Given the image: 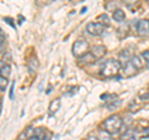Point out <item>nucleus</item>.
<instances>
[{
	"instance_id": "obj_1",
	"label": "nucleus",
	"mask_w": 149,
	"mask_h": 140,
	"mask_svg": "<svg viewBox=\"0 0 149 140\" xmlns=\"http://www.w3.org/2000/svg\"><path fill=\"white\" fill-rule=\"evenodd\" d=\"M122 64L117 60L111 58L108 61H106L103 67L101 69V76L104 78H116L118 76V73L120 72Z\"/></svg>"
},
{
	"instance_id": "obj_2",
	"label": "nucleus",
	"mask_w": 149,
	"mask_h": 140,
	"mask_svg": "<svg viewBox=\"0 0 149 140\" xmlns=\"http://www.w3.org/2000/svg\"><path fill=\"white\" fill-rule=\"evenodd\" d=\"M122 125H123V120H122V118H120L118 114H113V115L108 116V118H107L104 122L102 123V127H103V129L106 130V132H108L111 135L119 133Z\"/></svg>"
},
{
	"instance_id": "obj_3",
	"label": "nucleus",
	"mask_w": 149,
	"mask_h": 140,
	"mask_svg": "<svg viewBox=\"0 0 149 140\" xmlns=\"http://www.w3.org/2000/svg\"><path fill=\"white\" fill-rule=\"evenodd\" d=\"M88 49H90V46H88V42L86 40H77V41H74V44L72 45V55L74 57L80 58L83 55L90 52Z\"/></svg>"
},
{
	"instance_id": "obj_4",
	"label": "nucleus",
	"mask_w": 149,
	"mask_h": 140,
	"mask_svg": "<svg viewBox=\"0 0 149 140\" xmlns=\"http://www.w3.org/2000/svg\"><path fill=\"white\" fill-rule=\"evenodd\" d=\"M86 30L90 35L92 36H101L102 34L104 32V26L101 25L100 22H90V24H87L86 26Z\"/></svg>"
},
{
	"instance_id": "obj_5",
	"label": "nucleus",
	"mask_w": 149,
	"mask_h": 140,
	"mask_svg": "<svg viewBox=\"0 0 149 140\" xmlns=\"http://www.w3.org/2000/svg\"><path fill=\"white\" fill-rule=\"evenodd\" d=\"M137 34L142 37H147L149 35V20H138L137 22Z\"/></svg>"
},
{
	"instance_id": "obj_6",
	"label": "nucleus",
	"mask_w": 149,
	"mask_h": 140,
	"mask_svg": "<svg viewBox=\"0 0 149 140\" xmlns=\"http://www.w3.org/2000/svg\"><path fill=\"white\" fill-rule=\"evenodd\" d=\"M120 71H122L123 77H132V76H134V74L137 73L138 69L134 67V64L132 62L128 61V62L124 63V66H123V68H120Z\"/></svg>"
},
{
	"instance_id": "obj_7",
	"label": "nucleus",
	"mask_w": 149,
	"mask_h": 140,
	"mask_svg": "<svg viewBox=\"0 0 149 140\" xmlns=\"http://www.w3.org/2000/svg\"><path fill=\"white\" fill-rule=\"evenodd\" d=\"M90 52L93 55V57H95L96 60H100L106 55V47L103 45H95L91 49Z\"/></svg>"
},
{
	"instance_id": "obj_8",
	"label": "nucleus",
	"mask_w": 149,
	"mask_h": 140,
	"mask_svg": "<svg viewBox=\"0 0 149 140\" xmlns=\"http://www.w3.org/2000/svg\"><path fill=\"white\" fill-rule=\"evenodd\" d=\"M138 139H139V135L133 129H128L127 132H124V134L120 135V140H138Z\"/></svg>"
},
{
	"instance_id": "obj_9",
	"label": "nucleus",
	"mask_w": 149,
	"mask_h": 140,
	"mask_svg": "<svg viewBox=\"0 0 149 140\" xmlns=\"http://www.w3.org/2000/svg\"><path fill=\"white\" fill-rule=\"evenodd\" d=\"M37 68H39V61H37V57L36 56H31V57L27 60V69L34 73L37 71Z\"/></svg>"
},
{
	"instance_id": "obj_10",
	"label": "nucleus",
	"mask_w": 149,
	"mask_h": 140,
	"mask_svg": "<svg viewBox=\"0 0 149 140\" xmlns=\"http://www.w3.org/2000/svg\"><path fill=\"white\" fill-rule=\"evenodd\" d=\"M60 108H61V100L57 98V99H55V100H52L50 103V105H49V114L50 115L56 114L60 110Z\"/></svg>"
},
{
	"instance_id": "obj_11",
	"label": "nucleus",
	"mask_w": 149,
	"mask_h": 140,
	"mask_svg": "<svg viewBox=\"0 0 149 140\" xmlns=\"http://www.w3.org/2000/svg\"><path fill=\"white\" fill-rule=\"evenodd\" d=\"M130 62H132L134 64V67H136L137 69H142L146 64H144V61L142 60L141 56H137V55H133L132 58H130Z\"/></svg>"
},
{
	"instance_id": "obj_12",
	"label": "nucleus",
	"mask_w": 149,
	"mask_h": 140,
	"mask_svg": "<svg viewBox=\"0 0 149 140\" xmlns=\"http://www.w3.org/2000/svg\"><path fill=\"white\" fill-rule=\"evenodd\" d=\"M113 20L119 22V24L125 20V14H124V11L122 10V9H116V10L113 11Z\"/></svg>"
},
{
	"instance_id": "obj_13",
	"label": "nucleus",
	"mask_w": 149,
	"mask_h": 140,
	"mask_svg": "<svg viewBox=\"0 0 149 140\" xmlns=\"http://www.w3.org/2000/svg\"><path fill=\"white\" fill-rule=\"evenodd\" d=\"M97 22H100L101 25H103L104 27H108L111 25V21H109V17L107 14H101V15L97 16Z\"/></svg>"
},
{
	"instance_id": "obj_14",
	"label": "nucleus",
	"mask_w": 149,
	"mask_h": 140,
	"mask_svg": "<svg viewBox=\"0 0 149 140\" xmlns=\"http://www.w3.org/2000/svg\"><path fill=\"white\" fill-rule=\"evenodd\" d=\"M11 74V67L9 66L8 63H4L1 67H0V76L9 78V76Z\"/></svg>"
},
{
	"instance_id": "obj_15",
	"label": "nucleus",
	"mask_w": 149,
	"mask_h": 140,
	"mask_svg": "<svg viewBox=\"0 0 149 140\" xmlns=\"http://www.w3.org/2000/svg\"><path fill=\"white\" fill-rule=\"evenodd\" d=\"M132 56H133V55L130 53L128 50H122V51H120V53H119V60H120L122 62H124V63H125V62L130 61Z\"/></svg>"
},
{
	"instance_id": "obj_16",
	"label": "nucleus",
	"mask_w": 149,
	"mask_h": 140,
	"mask_svg": "<svg viewBox=\"0 0 149 140\" xmlns=\"http://www.w3.org/2000/svg\"><path fill=\"white\" fill-rule=\"evenodd\" d=\"M80 61H81L82 63L87 64V63H92V62H95V61H96V58L93 57V55H92L91 52H87L86 55H83L82 57H80Z\"/></svg>"
},
{
	"instance_id": "obj_17",
	"label": "nucleus",
	"mask_w": 149,
	"mask_h": 140,
	"mask_svg": "<svg viewBox=\"0 0 149 140\" xmlns=\"http://www.w3.org/2000/svg\"><path fill=\"white\" fill-rule=\"evenodd\" d=\"M98 140H112V135L108 133V132H106L104 129H101L98 130Z\"/></svg>"
},
{
	"instance_id": "obj_18",
	"label": "nucleus",
	"mask_w": 149,
	"mask_h": 140,
	"mask_svg": "<svg viewBox=\"0 0 149 140\" xmlns=\"http://www.w3.org/2000/svg\"><path fill=\"white\" fill-rule=\"evenodd\" d=\"M5 41H6L5 35L0 31V55H1L4 52V50H5Z\"/></svg>"
},
{
	"instance_id": "obj_19",
	"label": "nucleus",
	"mask_w": 149,
	"mask_h": 140,
	"mask_svg": "<svg viewBox=\"0 0 149 140\" xmlns=\"http://www.w3.org/2000/svg\"><path fill=\"white\" fill-rule=\"evenodd\" d=\"M141 57H142V60L144 61V64H146V66L149 68V50H147V51H144V52H142Z\"/></svg>"
},
{
	"instance_id": "obj_20",
	"label": "nucleus",
	"mask_w": 149,
	"mask_h": 140,
	"mask_svg": "<svg viewBox=\"0 0 149 140\" xmlns=\"http://www.w3.org/2000/svg\"><path fill=\"white\" fill-rule=\"evenodd\" d=\"M8 83H9L8 78L3 77V76H0V91H5V89H6Z\"/></svg>"
},
{
	"instance_id": "obj_21",
	"label": "nucleus",
	"mask_w": 149,
	"mask_h": 140,
	"mask_svg": "<svg viewBox=\"0 0 149 140\" xmlns=\"http://www.w3.org/2000/svg\"><path fill=\"white\" fill-rule=\"evenodd\" d=\"M106 9L108 11H114L116 9H118V8H117V5H116L114 1H108V3L106 4Z\"/></svg>"
},
{
	"instance_id": "obj_22",
	"label": "nucleus",
	"mask_w": 149,
	"mask_h": 140,
	"mask_svg": "<svg viewBox=\"0 0 149 140\" xmlns=\"http://www.w3.org/2000/svg\"><path fill=\"white\" fill-rule=\"evenodd\" d=\"M138 135H139L141 138H149V128H144Z\"/></svg>"
},
{
	"instance_id": "obj_23",
	"label": "nucleus",
	"mask_w": 149,
	"mask_h": 140,
	"mask_svg": "<svg viewBox=\"0 0 149 140\" xmlns=\"http://www.w3.org/2000/svg\"><path fill=\"white\" fill-rule=\"evenodd\" d=\"M122 3H124L125 5H133V4H136L138 0H120Z\"/></svg>"
},
{
	"instance_id": "obj_24",
	"label": "nucleus",
	"mask_w": 149,
	"mask_h": 140,
	"mask_svg": "<svg viewBox=\"0 0 149 140\" xmlns=\"http://www.w3.org/2000/svg\"><path fill=\"white\" fill-rule=\"evenodd\" d=\"M16 140H27V137H26L25 132H21L20 134H19V137H17Z\"/></svg>"
},
{
	"instance_id": "obj_25",
	"label": "nucleus",
	"mask_w": 149,
	"mask_h": 140,
	"mask_svg": "<svg viewBox=\"0 0 149 140\" xmlns=\"http://www.w3.org/2000/svg\"><path fill=\"white\" fill-rule=\"evenodd\" d=\"M14 87H15V83H13L11 87H10V93H9V97L13 99V97H14Z\"/></svg>"
},
{
	"instance_id": "obj_26",
	"label": "nucleus",
	"mask_w": 149,
	"mask_h": 140,
	"mask_svg": "<svg viewBox=\"0 0 149 140\" xmlns=\"http://www.w3.org/2000/svg\"><path fill=\"white\" fill-rule=\"evenodd\" d=\"M143 100H146V102H149V93H147V94H144V96H142L141 97Z\"/></svg>"
},
{
	"instance_id": "obj_27",
	"label": "nucleus",
	"mask_w": 149,
	"mask_h": 140,
	"mask_svg": "<svg viewBox=\"0 0 149 140\" xmlns=\"http://www.w3.org/2000/svg\"><path fill=\"white\" fill-rule=\"evenodd\" d=\"M86 140H98V138L95 137V135H88Z\"/></svg>"
},
{
	"instance_id": "obj_28",
	"label": "nucleus",
	"mask_w": 149,
	"mask_h": 140,
	"mask_svg": "<svg viewBox=\"0 0 149 140\" xmlns=\"http://www.w3.org/2000/svg\"><path fill=\"white\" fill-rule=\"evenodd\" d=\"M4 20H5V21L8 22V24H10V25H11L13 27H15V25H14L13 22H11V19H10V17H5V19H4Z\"/></svg>"
},
{
	"instance_id": "obj_29",
	"label": "nucleus",
	"mask_w": 149,
	"mask_h": 140,
	"mask_svg": "<svg viewBox=\"0 0 149 140\" xmlns=\"http://www.w3.org/2000/svg\"><path fill=\"white\" fill-rule=\"evenodd\" d=\"M27 140H41L39 137H36V135H32V137H30V138H27Z\"/></svg>"
},
{
	"instance_id": "obj_30",
	"label": "nucleus",
	"mask_w": 149,
	"mask_h": 140,
	"mask_svg": "<svg viewBox=\"0 0 149 140\" xmlns=\"http://www.w3.org/2000/svg\"><path fill=\"white\" fill-rule=\"evenodd\" d=\"M1 108H3V99L0 98V113H1Z\"/></svg>"
},
{
	"instance_id": "obj_31",
	"label": "nucleus",
	"mask_w": 149,
	"mask_h": 140,
	"mask_svg": "<svg viewBox=\"0 0 149 140\" xmlns=\"http://www.w3.org/2000/svg\"><path fill=\"white\" fill-rule=\"evenodd\" d=\"M86 10H87V8H83V9H82V11H81V12H82V14H85V12H86Z\"/></svg>"
},
{
	"instance_id": "obj_32",
	"label": "nucleus",
	"mask_w": 149,
	"mask_h": 140,
	"mask_svg": "<svg viewBox=\"0 0 149 140\" xmlns=\"http://www.w3.org/2000/svg\"><path fill=\"white\" fill-rule=\"evenodd\" d=\"M0 31H1V30H0Z\"/></svg>"
}]
</instances>
